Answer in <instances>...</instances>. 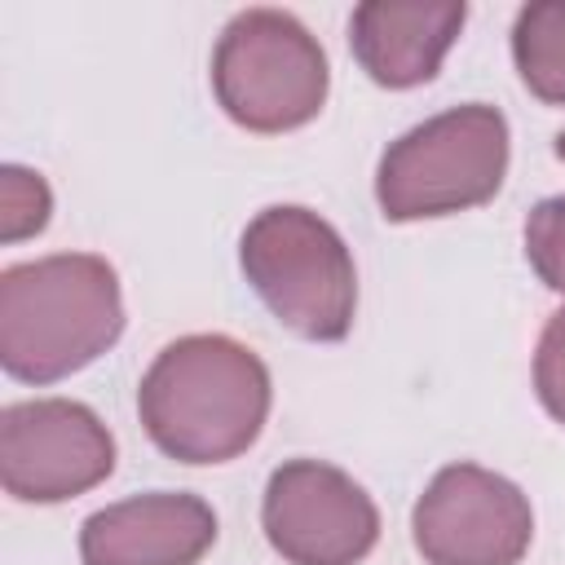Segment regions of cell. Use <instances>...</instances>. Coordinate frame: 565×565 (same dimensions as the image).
<instances>
[{
    "mask_svg": "<svg viewBox=\"0 0 565 565\" xmlns=\"http://www.w3.org/2000/svg\"><path fill=\"white\" fill-rule=\"evenodd\" d=\"M137 415L168 459L225 463L265 428L269 371L230 335H181L141 375Z\"/></svg>",
    "mask_w": 565,
    "mask_h": 565,
    "instance_id": "1",
    "label": "cell"
},
{
    "mask_svg": "<svg viewBox=\"0 0 565 565\" xmlns=\"http://www.w3.org/2000/svg\"><path fill=\"white\" fill-rule=\"evenodd\" d=\"M512 62L539 102L565 106V0H539L516 13Z\"/></svg>",
    "mask_w": 565,
    "mask_h": 565,
    "instance_id": "11",
    "label": "cell"
},
{
    "mask_svg": "<svg viewBox=\"0 0 565 565\" xmlns=\"http://www.w3.org/2000/svg\"><path fill=\"white\" fill-rule=\"evenodd\" d=\"M428 565H516L534 539L530 499L481 463L441 468L411 516Z\"/></svg>",
    "mask_w": 565,
    "mask_h": 565,
    "instance_id": "7",
    "label": "cell"
},
{
    "mask_svg": "<svg viewBox=\"0 0 565 565\" xmlns=\"http://www.w3.org/2000/svg\"><path fill=\"white\" fill-rule=\"evenodd\" d=\"M216 543V512L199 494L150 490L93 512L79 530L84 565H199Z\"/></svg>",
    "mask_w": 565,
    "mask_h": 565,
    "instance_id": "9",
    "label": "cell"
},
{
    "mask_svg": "<svg viewBox=\"0 0 565 565\" xmlns=\"http://www.w3.org/2000/svg\"><path fill=\"white\" fill-rule=\"evenodd\" d=\"M468 4H419V0H366L349 18V44L358 66L384 88L428 84L450 44L459 40Z\"/></svg>",
    "mask_w": 565,
    "mask_h": 565,
    "instance_id": "10",
    "label": "cell"
},
{
    "mask_svg": "<svg viewBox=\"0 0 565 565\" xmlns=\"http://www.w3.org/2000/svg\"><path fill=\"white\" fill-rule=\"evenodd\" d=\"M525 256L534 274L565 296V194L543 199L525 221Z\"/></svg>",
    "mask_w": 565,
    "mask_h": 565,
    "instance_id": "13",
    "label": "cell"
},
{
    "mask_svg": "<svg viewBox=\"0 0 565 565\" xmlns=\"http://www.w3.org/2000/svg\"><path fill=\"white\" fill-rule=\"evenodd\" d=\"M115 468V437L71 397L13 402L0 415V481L22 503H62Z\"/></svg>",
    "mask_w": 565,
    "mask_h": 565,
    "instance_id": "8",
    "label": "cell"
},
{
    "mask_svg": "<svg viewBox=\"0 0 565 565\" xmlns=\"http://www.w3.org/2000/svg\"><path fill=\"white\" fill-rule=\"evenodd\" d=\"M49 212H53L49 181L31 168L4 163L0 168V238L22 243V238L40 234L49 225Z\"/></svg>",
    "mask_w": 565,
    "mask_h": 565,
    "instance_id": "12",
    "label": "cell"
},
{
    "mask_svg": "<svg viewBox=\"0 0 565 565\" xmlns=\"http://www.w3.org/2000/svg\"><path fill=\"white\" fill-rule=\"evenodd\" d=\"M327 53L282 9H243L225 22L212 53L221 110L247 132H291L327 102Z\"/></svg>",
    "mask_w": 565,
    "mask_h": 565,
    "instance_id": "5",
    "label": "cell"
},
{
    "mask_svg": "<svg viewBox=\"0 0 565 565\" xmlns=\"http://www.w3.org/2000/svg\"><path fill=\"white\" fill-rule=\"evenodd\" d=\"M238 265L265 309L305 340H344L358 309V269L318 212L274 203L256 212L238 243Z\"/></svg>",
    "mask_w": 565,
    "mask_h": 565,
    "instance_id": "3",
    "label": "cell"
},
{
    "mask_svg": "<svg viewBox=\"0 0 565 565\" xmlns=\"http://www.w3.org/2000/svg\"><path fill=\"white\" fill-rule=\"evenodd\" d=\"M119 331V278L93 252L40 256L0 274V362L22 384L66 380L102 358Z\"/></svg>",
    "mask_w": 565,
    "mask_h": 565,
    "instance_id": "2",
    "label": "cell"
},
{
    "mask_svg": "<svg viewBox=\"0 0 565 565\" xmlns=\"http://www.w3.org/2000/svg\"><path fill=\"white\" fill-rule=\"evenodd\" d=\"M269 547L291 565H358L380 539L371 494L322 459H287L260 499Z\"/></svg>",
    "mask_w": 565,
    "mask_h": 565,
    "instance_id": "6",
    "label": "cell"
},
{
    "mask_svg": "<svg viewBox=\"0 0 565 565\" xmlns=\"http://www.w3.org/2000/svg\"><path fill=\"white\" fill-rule=\"evenodd\" d=\"M534 388L543 411L565 424V309H556L539 335V353H534Z\"/></svg>",
    "mask_w": 565,
    "mask_h": 565,
    "instance_id": "14",
    "label": "cell"
},
{
    "mask_svg": "<svg viewBox=\"0 0 565 565\" xmlns=\"http://www.w3.org/2000/svg\"><path fill=\"white\" fill-rule=\"evenodd\" d=\"M508 172V119L468 102L402 132L375 172V199L388 221L450 216L490 203Z\"/></svg>",
    "mask_w": 565,
    "mask_h": 565,
    "instance_id": "4",
    "label": "cell"
},
{
    "mask_svg": "<svg viewBox=\"0 0 565 565\" xmlns=\"http://www.w3.org/2000/svg\"><path fill=\"white\" fill-rule=\"evenodd\" d=\"M552 150H556V159H561V163H565V128H561V132H556V141H552Z\"/></svg>",
    "mask_w": 565,
    "mask_h": 565,
    "instance_id": "15",
    "label": "cell"
}]
</instances>
